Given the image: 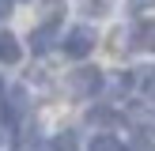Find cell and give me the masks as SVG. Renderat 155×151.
Masks as SVG:
<instances>
[{
  "instance_id": "cell-1",
  "label": "cell",
  "mask_w": 155,
  "mask_h": 151,
  "mask_svg": "<svg viewBox=\"0 0 155 151\" xmlns=\"http://www.w3.org/2000/svg\"><path fill=\"white\" fill-rule=\"evenodd\" d=\"M68 91H72L76 98H91V95H98L102 91V72L98 68H76L72 76H68Z\"/></svg>"
},
{
  "instance_id": "cell-2",
  "label": "cell",
  "mask_w": 155,
  "mask_h": 151,
  "mask_svg": "<svg viewBox=\"0 0 155 151\" xmlns=\"http://www.w3.org/2000/svg\"><path fill=\"white\" fill-rule=\"evenodd\" d=\"M95 42H98V38H95L91 27H72V30L64 34V53H68L72 60H80V57H87V53L95 49Z\"/></svg>"
},
{
  "instance_id": "cell-3",
  "label": "cell",
  "mask_w": 155,
  "mask_h": 151,
  "mask_svg": "<svg viewBox=\"0 0 155 151\" xmlns=\"http://www.w3.org/2000/svg\"><path fill=\"white\" fill-rule=\"evenodd\" d=\"M57 42V15H53L45 27H34V34H30V49L42 57V53H49V45Z\"/></svg>"
},
{
  "instance_id": "cell-4",
  "label": "cell",
  "mask_w": 155,
  "mask_h": 151,
  "mask_svg": "<svg viewBox=\"0 0 155 151\" xmlns=\"http://www.w3.org/2000/svg\"><path fill=\"white\" fill-rule=\"evenodd\" d=\"M23 57V45L15 34H8V30H0V64H19Z\"/></svg>"
},
{
  "instance_id": "cell-5",
  "label": "cell",
  "mask_w": 155,
  "mask_h": 151,
  "mask_svg": "<svg viewBox=\"0 0 155 151\" xmlns=\"http://www.w3.org/2000/svg\"><path fill=\"white\" fill-rule=\"evenodd\" d=\"M87 151H125V143H121L117 136H110V132H98L95 140L87 143Z\"/></svg>"
},
{
  "instance_id": "cell-6",
  "label": "cell",
  "mask_w": 155,
  "mask_h": 151,
  "mask_svg": "<svg viewBox=\"0 0 155 151\" xmlns=\"http://www.w3.org/2000/svg\"><path fill=\"white\" fill-rule=\"evenodd\" d=\"M87 121H91V125H114V121H117V113H114L110 106H95V110L87 113Z\"/></svg>"
},
{
  "instance_id": "cell-7",
  "label": "cell",
  "mask_w": 155,
  "mask_h": 151,
  "mask_svg": "<svg viewBox=\"0 0 155 151\" xmlns=\"http://www.w3.org/2000/svg\"><path fill=\"white\" fill-rule=\"evenodd\" d=\"M80 147V136L68 128V132H57V140H53V151H76Z\"/></svg>"
},
{
  "instance_id": "cell-8",
  "label": "cell",
  "mask_w": 155,
  "mask_h": 151,
  "mask_svg": "<svg viewBox=\"0 0 155 151\" xmlns=\"http://www.w3.org/2000/svg\"><path fill=\"white\" fill-rule=\"evenodd\" d=\"M110 4H114V0H83V11H87V15H106Z\"/></svg>"
},
{
  "instance_id": "cell-9",
  "label": "cell",
  "mask_w": 155,
  "mask_h": 151,
  "mask_svg": "<svg viewBox=\"0 0 155 151\" xmlns=\"http://www.w3.org/2000/svg\"><path fill=\"white\" fill-rule=\"evenodd\" d=\"M136 38H140V45H148V49H155V23H144V27L136 30Z\"/></svg>"
},
{
  "instance_id": "cell-10",
  "label": "cell",
  "mask_w": 155,
  "mask_h": 151,
  "mask_svg": "<svg viewBox=\"0 0 155 151\" xmlns=\"http://www.w3.org/2000/svg\"><path fill=\"white\" fill-rule=\"evenodd\" d=\"M129 11H133V15H144V11H155V0H129Z\"/></svg>"
},
{
  "instance_id": "cell-11",
  "label": "cell",
  "mask_w": 155,
  "mask_h": 151,
  "mask_svg": "<svg viewBox=\"0 0 155 151\" xmlns=\"http://www.w3.org/2000/svg\"><path fill=\"white\" fill-rule=\"evenodd\" d=\"M0 15H8V0H0Z\"/></svg>"
},
{
  "instance_id": "cell-12",
  "label": "cell",
  "mask_w": 155,
  "mask_h": 151,
  "mask_svg": "<svg viewBox=\"0 0 155 151\" xmlns=\"http://www.w3.org/2000/svg\"><path fill=\"white\" fill-rule=\"evenodd\" d=\"M0 95H4V83H0Z\"/></svg>"
}]
</instances>
